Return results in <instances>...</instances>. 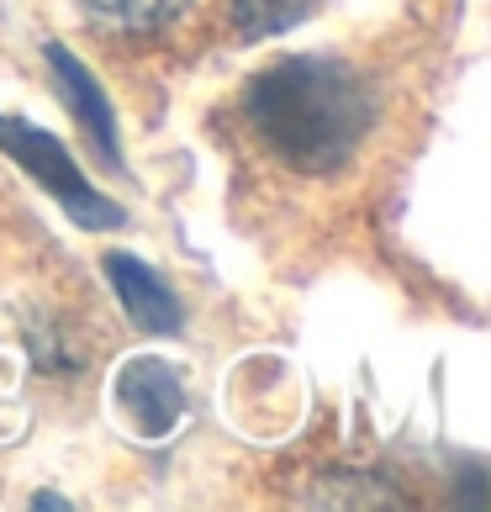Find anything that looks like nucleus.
Masks as SVG:
<instances>
[{"instance_id":"nucleus-1","label":"nucleus","mask_w":491,"mask_h":512,"mask_svg":"<svg viewBox=\"0 0 491 512\" xmlns=\"http://www.w3.org/2000/svg\"><path fill=\"white\" fill-rule=\"evenodd\" d=\"M249 138L291 175H333L360 154L370 132V90L349 64L333 59H286L264 69L243 90Z\"/></svg>"},{"instance_id":"nucleus-2","label":"nucleus","mask_w":491,"mask_h":512,"mask_svg":"<svg viewBox=\"0 0 491 512\" xmlns=\"http://www.w3.org/2000/svg\"><path fill=\"white\" fill-rule=\"evenodd\" d=\"M0 154L11 164H22L27 175L43 185V191L64 206V212L90 227V233H106V227H122V206L106 201L96 185L80 175V164L69 159V148L59 138H48L43 127H32L22 117H0Z\"/></svg>"},{"instance_id":"nucleus-3","label":"nucleus","mask_w":491,"mask_h":512,"mask_svg":"<svg viewBox=\"0 0 491 512\" xmlns=\"http://www.w3.org/2000/svg\"><path fill=\"white\" fill-rule=\"evenodd\" d=\"M111 402L138 439H164L185 417V386L164 359H127L111 381Z\"/></svg>"},{"instance_id":"nucleus-4","label":"nucleus","mask_w":491,"mask_h":512,"mask_svg":"<svg viewBox=\"0 0 491 512\" xmlns=\"http://www.w3.org/2000/svg\"><path fill=\"white\" fill-rule=\"evenodd\" d=\"M106 275H111V286H117L127 317L138 322L143 333H180V301L143 259L106 254Z\"/></svg>"},{"instance_id":"nucleus-5","label":"nucleus","mask_w":491,"mask_h":512,"mask_svg":"<svg viewBox=\"0 0 491 512\" xmlns=\"http://www.w3.org/2000/svg\"><path fill=\"white\" fill-rule=\"evenodd\" d=\"M48 64H53V80H59V90H64L69 106H74V117H80L85 138L96 143V154H101L106 164H122V154H117V122H111V106H106V96H101V85L90 80V69L74 59L64 43H48Z\"/></svg>"},{"instance_id":"nucleus-6","label":"nucleus","mask_w":491,"mask_h":512,"mask_svg":"<svg viewBox=\"0 0 491 512\" xmlns=\"http://www.w3.org/2000/svg\"><path fill=\"white\" fill-rule=\"evenodd\" d=\"M85 16L106 32H122V37H148L169 22H180L191 0H80Z\"/></svg>"},{"instance_id":"nucleus-7","label":"nucleus","mask_w":491,"mask_h":512,"mask_svg":"<svg viewBox=\"0 0 491 512\" xmlns=\"http://www.w3.org/2000/svg\"><path fill=\"white\" fill-rule=\"evenodd\" d=\"M317 0H233V32L243 43H259V37H275L296 27Z\"/></svg>"}]
</instances>
